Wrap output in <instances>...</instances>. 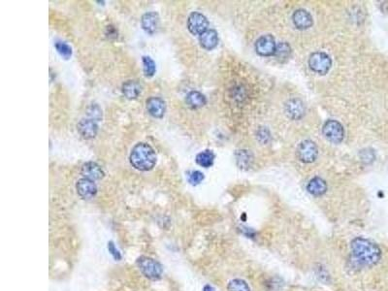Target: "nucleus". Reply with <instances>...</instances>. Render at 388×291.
Segmentation results:
<instances>
[{
    "label": "nucleus",
    "instance_id": "18",
    "mask_svg": "<svg viewBox=\"0 0 388 291\" xmlns=\"http://www.w3.org/2000/svg\"><path fill=\"white\" fill-rule=\"evenodd\" d=\"M307 190L314 196H321L327 191L326 182L319 177H316L309 181Z\"/></svg>",
    "mask_w": 388,
    "mask_h": 291
},
{
    "label": "nucleus",
    "instance_id": "30",
    "mask_svg": "<svg viewBox=\"0 0 388 291\" xmlns=\"http://www.w3.org/2000/svg\"><path fill=\"white\" fill-rule=\"evenodd\" d=\"M203 291H216V290L214 289V287H212V286H211V285H209V284H207V285H205V286H204Z\"/></svg>",
    "mask_w": 388,
    "mask_h": 291
},
{
    "label": "nucleus",
    "instance_id": "3",
    "mask_svg": "<svg viewBox=\"0 0 388 291\" xmlns=\"http://www.w3.org/2000/svg\"><path fill=\"white\" fill-rule=\"evenodd\" d=\"M137 266L146 278L150 280H159L162 276V266L157 260L149 256H141L137 260Z\"/></svg>",
    "mask_w": 388,
    "mask_h": 291
},
{
    "label": "nucleus",
    "instance_id": "10",
    "mask_svg": "<svg viewBox=\"0 0 388 291\" xmlns=\"http://www.w3.org/2000/svg\"><path fill=\"white\" fill-rule=\"evenodd\" d=\"M147 110L151 117L161 119L166 112V103L160 97H150L147 100Z\"/></svg>",
    "mask_w": 388,
    "mask_h": 291
},
{
    "label": "nucleus",
    "instance_id": "15",
    "mask_svg": "<svg viewBox=\"0 0 388 291\" xmlns=\"http://www.w3.org/2000/svg\"><path fill=\"white\" fill-rule=\"evenodd\" d=\"M294 26L298 29H308L313 26V17L308 11L299 9L294 12L292 16Z\"/></svg>",
    "mask_w": 388,
    "mask_h": 291
},
{
    "label": "nucleus",
    "instance_id": "4",
    "mask_svg": "<svg viewBox=\"0 0 388 291\" xmlns=\"http://www.w3.org/2000/svg\"><path fill=\"white\" fill-rule=\"evenodd\" d=\"M309 65L311 69L314 72L320 74V75H325L331 68L332 61L326 53L316 52V53L311 54L309 59Z\"/></svg>",
    "mask_w": 388,
    "mask_h": 291
},
{
    "label": "nucleus",
    "instance_id": "2",
    "mask_svg": "<svg viewBox=\"0 0 388 291\" xmlns=\"http://www.w3.org/2000/svg\"><path fill=\"white\" fill-rule=\"evenodd\" d=\"M157 153L147 143H138L133 147L129 160L133 167L139 171H150L157 164Z\"/></svg>",
    "mask_w": 388,
    "mask_h": 291
},
{
    "label": "nucleus",
    "instance_id": "13",
    "mask_svg": "<svg viewBox=\"0 0 388 291\" xmlns=\"http://www.w3.org/2000/svg\"><path fill=\"white\" fill-rule=\"evenodd\" d=\"M285 113L292 120H299L305 114V105L300 99L293 98L286 103Z\"/></svg>",
    "mask_w": 388,
    "mask_h": 291
},
{
    "label": "nucleus",
    "instance_id": "14",
    "mask_svg": "<svg viewBox=\"0 0 388 291\" xmlns=\"http://www.w3.org/2000/svg\"><path fill=\"white\" fill-rule=\"evenodd\" d=\"M141 26L147 33H156L159 27V14L156 12H149L144 14L141 18Z\"/></svg>",
    "mask_w": 388,
    "mask_h": 291
},
{
    "label": "nucleus",
    "instance_id": "1",
    "mask_svg": "<svg viewBox=\"0 0 388 291\" xmlns=\"http://www.w3.org/2000/svg\"><path fill=\"white\" fill-rule=\"evenodd\" d=\"M351 254L354 261L362 267H373L381 259V249L370 239L355 237L352 240Z\"/></svg>",
    "mask_w": 388,
    "mask_h": 291
},
{
    "label": "nucleus",
    "instance_id": "29",
    "mask_svg": "<svg viewBox=\"0 0 388 291\" xmlns=\"http://www.w3.org/2000/svg\"><path fill=\"white\" fill-rule=\"evenodd\" d=\"M257 138L261 142H266L267 143L268 139L270 138V134H269L267 129H260L259 132H258Z\"/></svg>",
    "mask_w": 388,
    "mask_h": 291
},
{
    "label": "nucleus",
    "instance_id": "27",
    "mask_svg": "<svg viewBox=\"0 0 388 291\" xmlns=\"http://www.w3.org/2000/svg\"><path fill=\"white\" fill-rule=\"evenodd\" d=\"M188 182L192 185H199L204 180L203 173L200 171H191L188 173Z\"/></svg>",
    "mask_w": 388,
    "mask_h": 291
},
{
    "label": "nucleus",
    "instance_id": "24",
    "mask_svg": "<svg viewBox=\"0 0 388 291\" xmlns=\"http://www.w3.org/2000/svg\"><path fill=\"white\" fill-rule=\"evenodd\" d=\"M54 48L64 60H69L72 56V48L66 42L56 41L54 44Z\"/></svg>",
    "mask_w": 388,
    "mask_h": 291
},
{
    "label": "nucleus",
    "instance_id": "20",
    "mask_svg": "<svg viewBox=\"0 0 388 291\" xmlns=\"http://www.w3.org/2000/svg\"><path fill=\"white\" fill-rule=\"evenodd\" d=\"M196 163L201 167L209 168L214 164L215 154L212 150H206L196 156Z\"/></svg>",
    "mask_w": 388,
    "mask_h": 291
},
{
    "label": "nucleus",
    "instance_id": "7",
    "mask_svg": "<svg viewBox=\"0 0 388 291\" xmlns=\"http://www.w3.org/2000/svg\"><path fill=\"white\" fill-rule=\"evenodd\" d=\"M318 153L317 145L309 140L302 142L297 149V157L304 163L314 162L318 158Z\"/></svg>",
    "mask_w": 388,
    "mask_h": 291
},
{
    "label": "nucleus",
    "instance_id": "12",
    "mask_svg": "<svg viewBox=\"0 0 388 291\" xmlns=\"http://www.w3.org/2000/svg\"><path fill=\"white\" fill-rule=\"evenodd\" d=\"M81 173H82V175L85 177L86 179L91 180L93 182L97 181V180H101L104 177V175H105L104 171H103V169L101 168V166L98 165L96 162H92V161L86 162L82 166Z\"/></svg>",
    "mask_w": 388,
    "mask_h": 291
},
{
    "label": "nucleus",
    "instance_id": "9",
    "mask_svg": "<svg viewBox=\"0 0 388 291\" xmlns=\"http://www.w3.org/2000/svg\"><path fill=\"white\" fill-rule=\"evenodd\" d=\"M76 189L83 199H91L97 193V186L95 183L86 178L80 179L77 182Z\"/></svg>",
    "mask_w": 388,
    "mask_h": 291
},
{
    "label": "nucleus",
    "instance_id": "21",
    "mask_svg": "<svg viewBox=\"0 0 388 291\" xmlns=\"http://www.w3.org/2000/svg\"><path fill=\"white\" fill-rule=\"evenodd\" d=\"M236 161H237V165L242 169L249 167L253 161L251 153H249L247 150H239L236 153Z\"/></svg>",
    "mask_w": 388,
    "mask_h": 291
},
{
    "label": "nucleus",
    "instance_id": "5",
    "mask_svg": "<svg viewBox=\"0 0 388 291\" xmlns=\"http://www.w3.org/2000/svg\"><path fill=\"white\" fill-rule=\"evenodd\" d=\"M322 132H323V135L325 136L327 140H329L334 144H339L344 140V127L339 122L334 121V120L327 121L326 123L323 125Z\"/></svg>",
    "mask_w": 388,
    "mask_h": 291
},
{
    "label": "nucleus",
    "instance_id": "17",
    "mask_svg": "<svg viewBox=\"0 0 388 291\" xmlns=\"http://www.w3.org/2000/svg\"><path fill=\"white\" fill-rule=\"evenodd\" d=\"M199 42H200L201 47L204 48L205 50L211 51L219 44L218 32L214 29H208L206 32H204L202 35H200Z\"/></svg>",
    "mask_w": 388,
    "mask_h": 291
},
{
    "label": "nucleus",
    "instance_id": "6",
    "mask_svg": "<svg viewBox=\"0 0 388 291\" xmlns=\"http://www.w3.org/2000/svg\"><path fill=\"white\" fill-rule=\"evenodd\" d=\"M209 22L207 18L198 12H192L187 18V28L193 35H202L208 30Z\"/></svg>",
    "mask_w": 388,
    "mask_h": 291
},
{
    "label": "nucleus",
    "instance_id": "26",
    "mask_svg": "<svg viewBox=\"0 0 388 291\" xmlns=\"http://www.w3.org/2000/svg\"><path fill=\"white\" fill-rule=\"evenodd\" d=\"M88 115L90 120H93L95 122H98L102 119V111L101 109L99 108V106H97L96 104L94 105H91V106L88 108Z\"/></svg>",
    "mask_w": 388,
    "mask_h": 291
},
{
    "label": "nucleus",
    "instance_id": "28",
    "mask_svg": "<svg viewBox=\"0 0 388 291\" xmlns=\"http://www.w3.org/2000/svg\"><path fill=\"white\" fill-rule=\"evenodd\" d=\"M108 250H109V253L112 255V256L115 258V260H121V259H122L121 253L117 249L115 244H114L113 242H109V243H108Z\"/></svg>",
    "mask_w": 388,
    "mask_h": 291
},
{
    "label": "nucleus",
    "instance_id": "19",
    "mask_svg": "<svg viewBox=\"0 0 388 291\" xmlns=\"http://www.w3.org/2000/svg\"><path fill=\"white\" fill-rule=\"evenodd\" d=\"M185 101L187 103V105L193 109H198V108H201L204 105H206L207 103V100H206V97L204 94H202L201 92L199 91H190L185 98Z\"/></svg>",
    "mask_w": 388,
    "mask_h": 291
},
{
    "label": "nucleus",
    "instance_id": "22",
    "mask_svg": "<svg viewBox=\"0 0 388 291\" xmlns=\"http://www.w3.org/2000/svg\"><path fill=\"white\" fill-rule=\"evenodd\" d=\"M227 291H251V289L243 279H233L227 284Z\"/></svg>",
    "mask_w": 388,
    "mask_h": 291
},
{
    "label": "nucleus",
    "instance_id": "25",
    "mask_svg": "<svg viewBox=\"0 0 388 291\" xmlns=\"http://www.w3.org/2000/svg\"><path fill=\"white\" fill-rule=\"evenodd\" d=\"M290 53L291 50L289 45L287 44V43H280V44L277 46V50H276L275 55L282 61V60L287 59L290 55Z\"/></svg>",
    "mask_w": 388,
    "mask_h": 291
},
{
    "label": "nucleus",
    "instance_id": "23",
    "mask_svg": "<svg viewBox=\"0 0 388 291\" xmlns=\"http://www.w3.org/2000/svg\"><path fill=\"white\" fill-rule=\"evenodd\" d=\"M142 62H143V71H144L145 76L148 78L152 77L157 71L156 62H153L150 56H143Z\"/></svg>",
    "mask_w": 388,
    "mask_h": 291
},
{
    "label": "nucleus",
    "instance_id": "16",
    "mask_svg": "<svg viewBox=\"0 0 388 291\" xmlns=\"http://www.w3.org/2000/svg\"><path fill=\"white\" fill-rule=\"evenodd\" d=\"M143 86L140 82L135 80H129L123 85V93L127 99H136L141 94Z\"/></svg>",
    "mask_w": 388,
    "mask_h": 291
},
{
    "label": "nucleus",
    "instance_id": "8",
    "mask_svg": "<svg viewBox=\"0 0 388 291\" xmlns=\"http://www.w3.org/2000/svg\"><path fill=\"white\" fill-rule=\"evenodd\" d=\"M256 53L261 56H272L275 55L277 45L272 35H262L257 39L256 43Z\"/></svg>",
    "mask_w": 388,
    "mask_h": 291
},
{
    "label": "nucleus",
    "instance_id": "11",
    "mask_svg": "<svg viewBox=\"0 0 388 291\" xmlns=\"http://www.w3.org/2000/svg\"><path fill=\"white\" fill-rule=\"evenodd\" d=\"M77 129L80 135L85 139L94 138L98 132V125L96 122L90 119H84L77 124Z\"/></svg>",
    "mask_w": 388,
    "mask_h": 291
}]
</instances>
